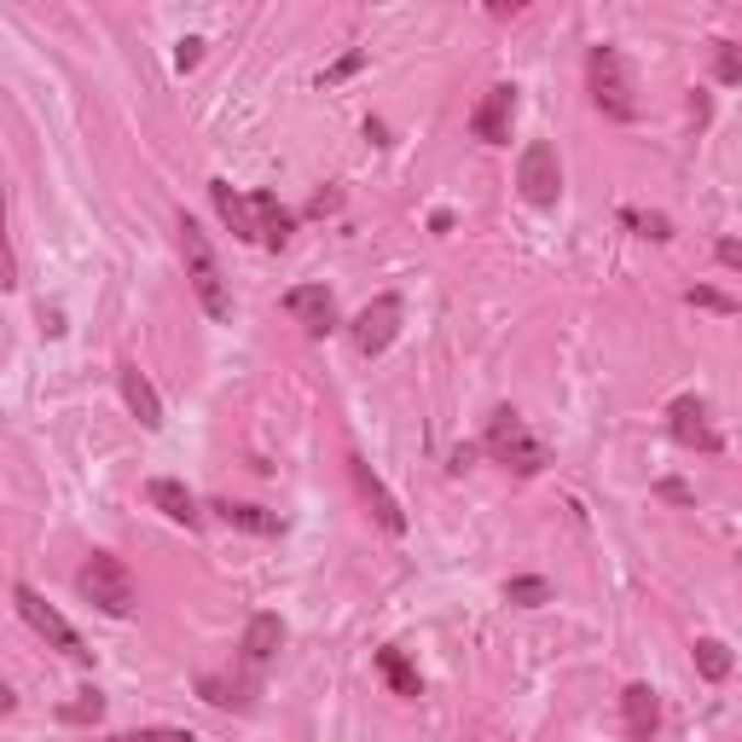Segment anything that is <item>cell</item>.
<instances>
[{"label": "cell", "instance_id": "22", "mask_svg": "<svg viewBox=\"0 0 742 742\" xmlns=\"http://www.w3.org/2000/svg\"><path fill=\"white\" fill-rule=\"evenodd\" d=\"M99 713H105V696H99V690H81L76 702L58 708V719H70V726H93Z\"/></svg>", "mask_w": 742, "mask_h": 742}, {"label": "cell", "instance_id": "7", "mask_svg": "<svg viewBox=\"0 0 742 742\" xmlns=\"http://www.w3.org/2000/svg\"><path fill=\"white\" fill-rule=\"evenodd\" d=\"M510 122H517V88L499 81V88H487L482 105L470 111V134H476L482 146H510Z\"/></svg>", "mask_w": 742, "mask_h": 742}, {"label": "cell", "instance_id": "23", "mask_svg": "<svg viewBox=\"0 0 742 742\" xmlns=\"http://www.w3.org/2000/svg\"><path fill=\"white\" fill-rule=\"evenodd\" d=\"M621 221L632 226V233H644V238H673V221H667V215H644V210H627Z\"/></svg>", "mask_w": 742, "mask_h": 742}, {"label": "cell", "instance_id": "13", "mask_svg": "<svg viewBox=\"0 0 742 742\" xmlns=\"http://www.w3.org/2000/svg\"><path fill=\"white\" fill-rule=\"evenodd\" d=\"M250 215H256V238L267 244V250H284V244H291L296 215L284 210V203H279L273 192H256V198H250Z\"/></svg>", "mask_w": 742, "mask_h": 742}, {"label": "cell", "instance_id": "3", "mask_svg": "<svg viewBox=\"0 0 742 742\" xmlns=\"http://www.w3.org/2000/svg\"><path fill=\"white\" fill-rule=\"evenodd\" d=\"M482 447H487L499 464H510V470H517V476H540V470L551 464V452L528 436L522 412H510V406H499V412L487 418V436H482Z\"/></svg>", "mask_w": 742, "mask_h": 742}, {"label": "cell", "instance_id": "10", "mask_svg": "<svg viewBox=\"0 0 742 742\" xmlns=\"http://www.w3.org/2000/svg\"><path fill=\"white\" fill-rule=\"evenodd\" d=\"M348 476H355L360 499L371 505V517H378L389 533H406V510H401V499H395V493L383 487V476H378V470H371V464L360 459V452H355V459H348Z\"/></svg>", "mask_w": 742, "mask_h": 742}, {"label": "cell", "instance_id": "18", "mask_svg": "<svg viewBox=\"0 0 742 742\" xmlns=\"http://www.w3.org/2000/svg\"><path fill=\"white\" fill-rule=\"evenodd\" d=\"M210 198H215V210H221V221L233 226L238 238H250L256 244V215H250V198H238L226 180H210Z\"/></svg>", "mask_w": 742, "mask_h": 742}, {"label": "cell", "instance_id": "14", "mask_svg": "<svg viewBox=\"0 0 742 742\" xmlns=\"http://www.w3.org/2000/svg\"><path fill=\"white\" fill-rule=\"evenodd\" d=\"M146 499L162 510L169 522H180V528H198L203 522V510H198V499L186 493V482H175V476H157V482H146Z\"/></svg>", "mask_w": 742, "mask_h": 742}, {"label": "cell", "instance_id": "4", "mask_svg": "<svg viewBox=\"0 0 742 742\" xmlns=\"http://www.w3.org/2000/svg\"><path fill=\"white\" fill-rule=\"evenodd\" d=\"M76 586H81V597L99 609V615H128L134 609V574H128V563L122 556H111V551H93L88 563H81V574H76Z\"/></svg>", "mask_w": 742, "mask_h": 742}, {"label": "cell", "instance_id": "31", "mask_svg": "<svg viewBox=\"0 0 742 742\" xmlns=\"http://www.w3.org/2000/svg\"><path fill=\"white\" fill-rule=\"evenodd\" d=\"M719 261H726V267H742V244L726 238V244H719Z\"/></svg>", "mask_w": 742, "mask_h": 742}, {"label": "cell", "instance_id": "12", "mask_svg": "<svg viewBox=\"0 0 742 742\" xmlns=\"http://www.w3.org/2000/svg\"><path fill=\"white\" fill-rule=\"evenodd\" d=\"M116 383H122V401H128V412L139 418V429H162V401H157V389H151L146 371H139L134 360H122Z\"/></svg>", "mask_w": 742, "mask_h": 742}, {"label": "cell", "instance_id": "25", "mask_svg": "<svg viewBox=\"0 0 742 742\" xmlns=\"http://www.w3.org/2000/svg\"><path fill=\"white\" fill-rule=\"evenodd\" d=\"M713 76L726 81V88H737L742 81V53L731 47V41H719V58H713Z\"/></svg>", "mask_w": 742, "mask_h": 742}, {"label": "cell", "instance_id": "6", "mask_svg": "<svg viewBox=\"0 0 742 742\" xmlns=\"http://www.w3.org/2000/svg\"><path fill=\"white\" fill-rule=\"evenodd\" d=\"M395 337H401V296L383 291V296H371V302L360 307V319H355V348H360L366 360H378Z\"/></svg>", "mask_w": 742, "mask_h": 742}, {"label": "cell", "instance_id": "19", "mask_svg": "<svg viewBox=\"0 0 742 742\" xmlns=\"http://www.w3.org/2000/svg\"><path fill=\"white\" fill-rule=\"evenodd\" d=\"M378 673L389 678V690H395V696H424V678H418V667L406 662V650H395V644L378 650Z\"/></svg>", "mask_w": 742, "mask_h": 742}, {"label": "cell", "instance_id": "2", "mask_svg": "<svg viewBox=\"0 0 742 742\" xmlns=\"http://www.w3.org/2000/svg\"><path fill=\"white\" fill-rule=\"evenodd\" d=\"M586 70H592V99H597V111H604L609 122H632V116H638V76H632V65H627V53H621V47H592Z\"/></svg>", "mask_w": 742, "mask_h": 742}, {"label": "cell", "instance_id": "15", "mask_svg": "<svg viewBox=\"0 0 742 742\" xmlns=\"http://www.w3.org/2000/svg\"><path fill=\"white\" fill-rule=\"evenodd\" d=\"M621 713H627V737L632 742H650L655 731H662V702H655L650 685H627L621 690Z\"/></svg>", "mask_w": 742, "mask_h": 742}, {"label": "cell", "instance_id": "26", "mask_svg": "<svg viewBox=\"0 0 742 742\" xmlns=\"http://www.w3.org/2000/svg\"><path fill=\"white\" fill-rule=\"evenodd\" d=\"M18 284V261H12V244H7V198H0V291Z\"/></svg>", "mask_w": 742, "mask_h": 742}, {"label": "cell", "instance_id": "30", "mask_svg": "<svg viewBox=\"0 0 742 742\" xmlns=\"http://www.w3.org/2000/svg\"><path fill=\"white\" fill-rule=\"evenodd\" d=\"M360 58H366V53H348V58H342V65H337L331 76H325V81H342V76H355V70H360Z\"/></svg>", "mask_w": 742, "mask_h": 742}, {"label": "cell", "instance_id": "11", "mask_svg": "<svg viewBox=\"0 0 742 742\" xmlns=\"http://www.w3.org/2000/svg\"><path fill=\"white\" fill-rule=\"evenodd\" d=\"M284 314H291L307 337H325L337 325V302L325 284H296V291H284Z\"/></svg>", "mask_w": 742, "mask_h": 742}, {"label": "cell", "instance_id": "9", "mask_svg": "<svg viewBox=\"0 0 742 742\" xmlns=\"http://www.w3.org/2000/svg\"><path fill=\"white\" fill-rule=\"evenodd\" d=\"M667 429H673V441L678 447H696V452H726V441H719V429L708 424V401H696V395H678L667 406Z\"/></svg>", "mask_w": 742, "mask_h": 742}, {"label": "cell", "instance_id": "27", "mask_svg": "<svg viewBox=\"0 0 742 742\" xmlns=\"http://www.w3.org/2000/svg\"><path fill=\"white\" fill-rule=\"evenodd\" d=\"M690 307H708V314H737V302L726 291H708V284H696V291H685Z\"/></svg>", "mask_w": 742, "mask_h": 742}, {"label": "cell", "instance_id": "8", "mask_svg": "<svg viewBox=\"0 0 742 742\" xmlns=\"http://www.w3.org/2000/svg\"><path fill=\"white\" fill-rule=\"evenodd\" d=\"M517 186H522L528 203H540V210H551V203H556V192H563V169H556V151L546 146V139H533V146L522 151Z\"/></svg>", "mask_w": 742, "mask_h": 742}, {"label": "cell", "instance_id": "1", "mask_svg": "<svg viewBox=\"0 0 742 742\" xmlns=\"http://www.w3.org/2000/svg\"><path fill=\"white\" fill-rule=\"evenodd\" d=\"M180 256H186V279H192L203 314L226 325V319H233V291H226V273H221L210 238H203V226L192 215H180Z\"/></svg>", "mask_w": 742, "mask_h": 742}, {"label": "cell", "instance_id": "5", "mask_svg": "<svg viewBox=\"0 0 742 742\" xmlns=\"http://www.w3.org/2000/svg\"><path fill=\"white\" fill-rule=\"evenodd\" d=\"M12 604H18V615H24V621H30L41 638H47L53 650H65L70 662H81V667L93 662V650L81 644V632H76V627H70L65 615H58V609H53V604H47V597H41L35 586H12Z\"/></svg>", "mask_w": 742, "mask_h": 742}, {"label": "cell", "instance_id": "16", "mask_svg": "<svg viewBox=\"0 0 742 742\" xmlns=\"http://www.w3.org/2000/svg\"><path fill=\"white\" fill-rule=\"evenodd\" d=\"M279 644H284V621H279V615H256V621L244 627V662H250V667L273 662Z\"/></svg>", "mask_w": 742, "mask_h": 742}, {"label": "cell", "instance_id": "24", "mask_svg": "<svg viewBox=\"0 0 742 742\" xmlns=\"http://www.w3.org/2000/svg\"><path fill=\"white\" fill-rule=\"evenodd\" d=\"M99 742H198L192 731H169V726H151V731H122V737H99Z\"/></svg>", "mask_w": 742, "mask_h": 742}, {"label": "cell", "instance_id": "20", "mask_svg": "<svg viewBox=\"0 0 742 742\" xmlns=\"http://www.w3.org/2000/svg\"><path fill=\"white\" fill-rule=\"evenodd\" d=\"M696 673L719 685V678H731V644H719V638H696Z\"/></svg>", "mask_w": 742, "mask_h": 742}, {"label": "cell", "instance_id": "32", "mask_svg": "<svg viewBox=\"0 0 742 742\" xmlns=\"http://www.w3.org/2000/svg\"><path fill=\"white\" fill-rule=\"evenodd\" d=\"M12 708H18V696H12L7 685H0V713H12Z\"/></svg>", "mask_w": 742, "mask_h": 742}, {"label": "cell", "instance_id": "28", "mask_svg": "<svg viewBox=\"0 0 742 742\" xmlns=\"http://www.w3.org/2000/svg\"><path fill=\"white\" fill-rule=\"evenodd\" d=\"M198 58H203V41H180L175 65H180V70H198Z\"/></svg>", "mask_w": 742, "mask_h": 742}, {"label": "cell", "instance_id": "21", "mask_svg": "<svg viewBox=\"0 0 742 742\" xmlns=\"http://www.w3.org/2000/svg\"><path fill=\"white\" fill-rule=\"evenodd\" d=\"M505 604L540 609V604H551V581H540V574H517V581H505Z\"/></svg>", "mask_w": 742, "mask_h": 742}, {"label": "cell", "instance_id": "17", "mask_svg": "<svg viewBox=\"0 0 742 742\" xmlns=\"http://www.w3.org/2000/svg\"><path fill=\"white\" fill-rule=\"evenodd\" d=\"M226 528H244V533H279V510H261V505H238V499H215L210 505Z\"/></svg>", "mask_w": 742, "mask_h": 742}, {"label": "cell", "instance_id": "29", "mask_svg": "<svg viewBox=\"0 0 742 742\" xmlns=\"http://www.w3.org/2000/svg\"><path fill=\"white\" fill-rule=\"evenodd\" d=\"M655 493H662V499H678V505H690V487H685V482H655Z\"/></svg>", "mask_w": 742, "mask_h": 742}]
</instances>
